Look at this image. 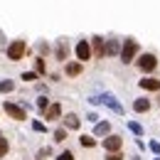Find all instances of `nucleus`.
<instances>
[{
    "label": "nucleus",
    "instance_id": "nucleus-1",
    "mask_svg": "<svg viewBox=\"0 0 160 160\" xmlns=\"http://www.w3.org/2000/svg\"><path fill=\"white\" fill-rule=\"evenodd\" d=\"M121 62L123 64H131V62L138 59V42L133 40V37H128V40H123V47H121Z\"/></svg>",
    "mask_w": 160,
    "mask_h": 160
},
{
    "label": "nucleus",
    "instance_id": "nucleus-2",
    "mask_svg": "<svg viewBox=\"0 0 160 160\" xmlns=\"http://www.w3.org/2000/svg\"><path fill=\"white\" fill-rule=\"evenodd\" d=\"M136 67H138L143 74H153L155 67H158V57L150 54V52H145V54H140L138 59H136Z\"/></svg>",
    "mask_w": 160,
    "mask_h": 160
},
{
    "label": "nucleus",
    "instance_id": "nucleus-3",
    "mask_svg": "<svg viewBox=\"0 0 160 160\" xmlns=\"http://www.w3.org/2000/svg\"><path fill=\"white\" fill-rule=\"evenodd\" d=\"M5 52H8V59H10V62H20L22 57H25V52H27V42H25V40L10 42Z\"/></svg>",
    "mask_w": 160,
    "mask_h": 160
},
{
    "label": "nucleus",
    "instance_id": "nucleus-4",
    "mask_svg": "<svg viewBox=\"0 0 160 160\" xmlns=\"http://www.w3.org/2000/svg\"><path fill=\"white\" fill-rule=\"evenodd\" d=\"M91 57H94L91 42H89V40H79V42H77V59H79V62H89Z\"/></svg>",
    "mask_w": 160,
    "mask_h": 160
},
{
    "label": "nucleus",
    "instance_id": "nucleus-5",
    "mask_svg": "<svg viewBox=\"0 0 160 160\" xmlns=\"http://www.w3.org/2000/svg\"><path fill=\"white\" fill-rule=\"evenodd\" d=\"M2 108H5V113H8L10 118H15V121H25V118H27L25 108L18 106V103H12V101H5V103H2Z\"/></svg>",
    "mask_w": 160,
    "mask_h": 160
},
{
    "label": "nucleus",
    "instance_id": "nucleus-6",
    "mask_svg": "<svg viewBox=\"0 0 160 160\" xmlns=\"http://www.w3.org/2000/svg\"><path fill=\"white\" fill-rule=\"evenodd\" d=\"M121 148H123V138H121V136L108 133V136L103 138V150H106V153H116V150H121Z\"/></svg>",
    "mask_w": 160,
    "mask_h": 160
},
{
    "label": "nucleus",
    "instance_id": "nucleus-7",
    "mask_svg": "<svg viewBox=\"0 0 160 160\" xmlns=\"http://www.w3.org/2000/svg\"><path fill=\"white\" fill-rule=\"evenodd\" d=\"M138 86L143 91H160V79H155V77H143L138 81Z\"/></svg>",
    "mask_w": 160,
    "mask_h": 160
},
{
    "label": "nucleus",
    "instance_id": "nucleus-8",
    "mask_svg": "<svg viewBox=\"0 0 160 160\" xmlns=\"http://www.w3.org/2000/svg\"><path fill=\"white\" fill-rule=\"evenodd\" d=\"M81 72H84V62H67V64H64V74H67V77H79Z\"/></svg>",
    "mask_w": 160,
    "mask_h": 160
},
{
    "label": "nucleus",
    "instance_id": "nucleus-9",
    "mask_svg": "<svg viewBox=\"0 0 160 160\" xmlns=\"http://www.w3.org/2000/svg\"><path fill=\"white\" fill-rule=\"evenodd\" d=\"M99 103H106V106H108V108H113L116 113H123V108H121V103H118L116 99H113L111 94H103V96H99Z\"/></svg>",
    "mask_w": 160,
    "mask_h": 160
},
{
    "label": "nucleus",
    "instance_id": "nucleus-10",
    "mask_svg": "<svg viewBox=\"0 0 160 160\" xmlns=\"http://www.w3.org/2000/svg\"><path fill=\"white\" fill-rule=\"evenodd\" d=\"M79 126H81V121H79L77 113H67L64 116V128L67 131H79Z\"/></svg>",
    "mask_w": 160,
    "mask_h": 160
},
{
    "label": "nucleus",
    "instance_id": "nucleus-11",
    "mask_svg": "<svg viewBox=\"0 0 160 160\" xmlns=\"http://www.w3.org/2000/svg\"><path fill=\"white\" fill-rule=\"evenodd\" d=\"M44 118H47V121L62 118V106H59V103H49V108L44 111Z\"/></svg>",
    "mask_w": 160,
    "mask_h": 160
},
{
    "label": "nucleus",
    "instance_id": "nucleus-12",
    "mask_svg": "<svg viewBox=\"0 0 160 160\" xmlns=\"http://www.w3.org/2000/svg\"><path fill=\"white\" fill-rule=\"evenodd\" d=\"M150 106H153L150 99H136V101H133V111H136V113H148Z\"/></svg>",
    "mask_w": 160,
    "mask_h": 160
},
{
    "label": "nucleus",
    "instance_id": "nucleus-13",
    "mask_svg": "<svg viewBox=\"0 0 160 160\" xmlns=\"http://www.w3.org/2000/svg\"><path fill=\"white\" fill-rule=\"evenodd\" d=\"M91 49H94V54L96 57H106V47H103V40L101 37H91Z\"/></svg>",
    "mask_w": 160,
    "mask_h": 160
},
{
    "label": "nucleus",
    "instance_id": "nucleus-14",
    "mask_svg": "<svg viewBox=\"0 0 160 160\" xmlns=\"http://www.w3.org/2000/svg\"><path fill=\"white\" fill-rule=\"evenodd\" d=\"M121 47H123V44H118V40H108V42H106V57H116V54H121Z\"/></svg>",
    "mask_w": 160,
    "mask_h": 160
},
{
    "label": "nucleus",
    "instance_id": "nucleus-15",
    "mask_svg": "<svg viewBox=\"0 0 160 160\" xmlns=\"http://www.w3.org/2000/svg\"><path fill=\"white\" fill-rule=\"evenodd\" d=\"M67 57H69V44H67V40H59V44H57V59L67 62Z\"/></svg>",
    "mask_w": 160,
    "mask_h": 160
},
{
    "label": "nucleus",
    "instance_id": "nucleus-16",
    "mask_svg": "<svg viewBox=\"0 0 160 160\" xmlns=\"http://www.w3.org/2000/svg\"><path fill=\"white\" fill-rule=\"evenodd\" d=\"M108 133H111V123H108V121H101V123H96L94 136H108Z\"/></svg>",
    "mask_w": 160,
    "mask_h": 160
},
{
    "label": "nucleus",
    "instance_id": "nucleus-17",
    "mask_svg": "<svg viewBox=\"0 0 160 160\" xmlns=\"http://www.w3.org/2000/svg\"><path fill=\"white\" fill-rule=\"evenodd\" d=\"M35 72H37V74H47V64H44V57H37V59H35Z\"/></svg>",
    "mask_w": 160,
    "mask_h": 160
},
{
    "label": "nucleus",
    "instance_id": "nucleus-18",
    "mask_svg": "<svg viewBox=\"0 0 160 160\" xmlns=\"http://www.w3.org/2000/svg\"><path fill=\"white\" fill-rule=\"evenodd\" d=\"M12 89H15V84H12L10 79H2V81H0V94H10Z\"/></svg>",
    "mask_w": 160,
    "mask_h": 160
},
{
    "label": "nucleus",
    "instance_id": "nucleus-19",
    "mask_svg": "<svg viewBox=\"0 0 160 160\" xmlns=\"http://www.w3.org/2000/svg\"><path fill=\"white\" fill-rule=\"evenodd\" d=\"M79 143H81V148H94V145H96L94 136H81V138H79Z\"/></svg>",
    "mask_w": 160,
    "mask_h": 160
},
{
    "label": "nucleus",
    "instance_id": "nucleus-20",
    "mask_svg": "<svg viewBox=\"0 0 160 160\" xmlns=\"http://www.w3.org/2000/svg\"><path fill=\"white\" fill-rule=\"evenodd\" d=\"M67 133H69L67 128H57V131H54V143H64V140H67Z\"/></svg>",
    "mask_w": 160,
    "mask_h": 160
},
{
    "label": "nucleus",
    "instance_id": "nucleus-21",
    "mask_svg": "<svg viewBox=\"0 0 160 160\" xmlns=\"http://www.w3.org/2000/svg\"><path fill=\"white\" fill-rule=\"evenodd\" d=\"M37 108L44 113V111L49 108V99H47V96H40V99H37Z\"/></svg>",
    "mask_w": 160,
    "mask_h": 160
},
{
    "label": "nucleus",
    "instance_id": "nucleus-22",
    "mask_svg": "<svg viewBox=\"0 0 160 160\" xmlns=\"http://www.w3.org/2000/svg\"><path fill=\"white\" fill-rule=\"evenodd\" d=\"M8 150H10V143H8V138H2V136H0V158H2V155H8Z\"/></svg>",
    "mask_w": 160,
    "mask_h": 160
},
{
    "label": "nucleus",
    "instance_id": "nucleus-23",
    "mask_svg": "<svg viewBox=\"0 0 160 160\" xmlns=\"http://www.w3.org/2000/svg\"><path fill=\"white\" fill-rule=\"evenodd\" d=\"M20 79L22 81H35V79H37V72H22Z\"/></svg>",
    "mask_w": 160,
    "mask_h": 160
},
{
    "label": "nucleus",
    "instance_id": "nucleus-24",
    "mask_svg": "<svg viewBox=\"0 0 160 160\" xmlns=\"http://www.w3.org/2000/svg\"><path fill=\"white\" fill-rule=\"evenodd\" d=\"M57 160H74V153L72 150H62L59 155H57Z\"/></svg>",
    "mask_w": 160,
    "mask_h": 160
},
{
    "label": "nucleus",
    "instance_id": "nucleus-25",
    "mask_svg": "<svg viewBox=\"0 0 160 160\" xmlns=\"http://www.w3.org/2000/svg\"><path fill=\"white\" fill-rule=\"evenodd\" d=\"M103 160H123V153L121 150H116V153H106V158Z\"/></svg>",
    "mask_w": 160,
    "mask_h": 160
},
{
    "label": "nucleus",
    "instance_id": "nucleus-26",
    "mask_svg": "<svg viewBox=\"0 0 160 160\" xmlns=\"http://www.w3.org/2000/svg\"><path fill=\"white\" fill-rule=\"evenodd\" d=\"M128 128H131V131H133L136 136H143V128H140V126L136 123V121H131V123H128Z\"/></svg>",
    "mask_w": 160,
    "mask_h": 160
},
{
    "label": "nucleus",
    "instance_id": "nucleus-27",
    "mask_svg": "<svg viewBox=\"0 0 160 160\" xmlns=\"http://www.w3.org/2000/svg\"><path fill=\"white\" fill-rule=\"evenodd\" d=\"M49 153H52V150H49V148H42V150H40V153H37V158H47V155H49Z\"/></svg>",
    "mask_w": 160,
    "mask_h": 160
},
{
    "label": "nucleus",
    "instance_id": "nucleus-28",
    "mask_svg": "<svg viewBox=\"0 0 160 160\" xmlns=\"http://www.w3.org/2000/svg\"><path fill=\"white\" fill-rule=\"evenodd\" d=\"M37 49H40L42 54H44V52H49V47H47V44H44V42H40V44H37Z\"/></svg>",
    "mask_w": 160,
    "mask_h": 160
},
{
    "label": "nucleus",
    "instance_id": "nucleus-29",
    "mask_svg": "<svg viewBox=\"0 0 160 160\" xmlns=\"http://www.w3.org/2000/svg\"><path fill=\"white\" fill-rule=\"evenodd\" d=\"M32 128H35V131H40V133H42V131H44V126H42L40 121H35V123H32Z\"/></svg>",
    "mask_w": 160,
    "mask_h": 160
},
{
    "label": "nucleus",
    "instance_id": "nucleus-30",
    "mask_svg": "<svg viewBox=\"0 0 160 160\" xmlns=\"http://www.w3.org/2000/svg\"><path fill=\"white\" fill-rule=\"evenodd\" d=\"M150 150H153V153H160V143H150Z\"/></svg>",
    "mask_w": 160,
    "mask_h": 160
},
{
    "label": "nucleus",
    "instance_id": "nucleus-31",
    "mask_svg": "<svg viewBox=\"0 0 160 160\" xmlns=\"http://www.w3.org/2000/svg\"><path fill=\"white\" fill-rule=\"evenodd\" d=\"M86 121H91V123H96V121H99V116H96V113H89V116H86Z\"/></svg>",
    "mask_w": 160,
    "mask_h": 160
}]
</instances>
